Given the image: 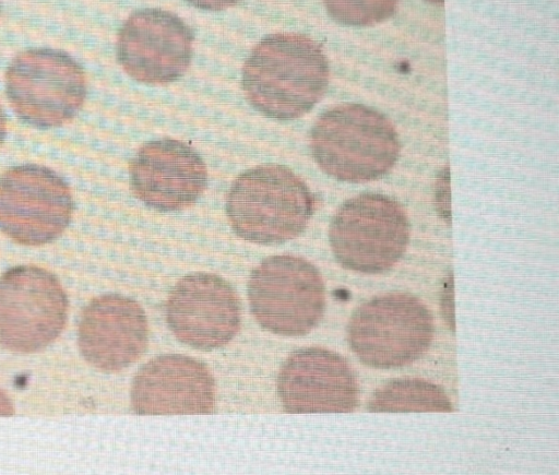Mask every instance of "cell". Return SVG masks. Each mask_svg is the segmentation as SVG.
Returning a JSON list of instances; mask_svg holds the SVG:
<instances>
[{"label":"cell","instance_id":"14","mask_svg":"<svg viewBox=\"0 0 559 475\" xmlns=\"http://www.w3.org/2000/svg\"><path fill=\"white\" fill-rule=\"evenodd\" d=\"M148 324L141 305L130 297L108 294L83 309L78 344L84 359L104 372L121 371L145 352Z\"/></svg>","mask_w":559,"mask_h":475},{"label":"cell","instance_id":"2","mask_svg":"<svg viewBox=\"0 0 559 475\" xmlns=\"http://www.w3.org/2000/svg\"><path fill=\"white\" fill-rule=\"evenodd\" d=\"M310 150L325 174L358 183L386 175L400 156L401 142L391 120L380 111L360 104H342L317 119Z\"/></svg>","mask_w":559,"mask_h":475},{"label":"cell","instance_id":"3","mask_svg":"<svg viewBox=\"0 0 559 475\" xmlns=\"http://www.w3.org/2000/svg\"><path fill=\"white\" fill-rule=\"evenodd\" d=\"M314 211L306 182L283 165H260L240 174L226 199V215L240 238L280 245L299 236Z\"/></svg>","mask_w":559,"mask_h":475},{"label":"cell","instance_id":"17","mask_svg":"<svg viewBox=\"0 0 559 475\" xmlns=\"http://www.w3.org/2000/svg\"><path fill=\"white\" fill-rule=\"evenodd\" d=\"M330 16L347 26H371L389 19L399 0H323Z\"/></svg>","mask_w":559,"mask_h":475},{"label":"cell","instance_id":"20","mask_svg":"<svg viewBox=\"0 0 559 475\" xmlns=\"http://www.w3.org/2000/svg\"><path fill=\"white\" fill-rule=\"evenodd\" d=\"M5 136H7V118H5V115L0 106V147L3 144Z\"/></svg>","mask_w":559,"mask_h":475},{"label":"cell","instance_id":"13","mask_svg":"<svg viewBox=\"0 0 559 475\" xmlns=\"http://www.w3.org/2000/svg\"><path fill=\"white\" fill-rule=\"evenodd\" d=\"M129 174L133 194L158 211L191 206L207 182L201 156L186 143L169 138L142 145L130 163Z\"/></svg>","mask_w":559,"mask_h":475},{"label":"cell","instance_id":"16","mask_svg":"<svg viewBox=\"0 0 559 475\" xmlns=\"http://www.w3.org/2000/svg\"><path fill=\"white\" fill-rule=\"evenodd\" d=\"M367 408L376 413L453 411L447 393L421 378H400L386 382L372 393Z\"/></svg>","mask_w":559,"mask_h":475},{"label":"cell","instance_id":"4","mask_svg":"<svg viewBox=\"0 0 559 475\" xmlns=\"http://www.w3.org/2000/svg\"><path fill=\"white\" fill-rule=\"evenodd\" d=\"M435 334L431 311L416 296L390 292L358 306L347 325L348 344L366 366L394 369L419 359Z\"/></svg>","mask_w":559,"mask_h":475},{"label":"cell","instance_id":"10","mask_svg":"<svg viewBox=\"0 0 559 475\" xmlns=\"http://www.w3.org/2000/svg\"><path fill=\"white\" fill-rule=\"evenodd\" d=\"M167 324L181 343L213 351L229 343L240 328V300L233 286L212 273H192L169 292Z\"/></svg>","mask_w":559,"mask_h":475},{"label":"cell","instance_id":"6","mask_svg":"<svg viewBox=\"0 0 559 475\" xmlns=\"http://www.w3.org/2000/svg\"><path fill=\"white\" fill-rule=\"evenodd\" d=\"M5 92L24 123L51 129L78 115L86 96V76L63 51L29 49L11 61L5 72Z\"/></svg>","mask_w":559,"mask_h":475},{"label":"cell","instance_id":"12","mask_svg":"<svg viewBox=\"0 0 559 475\" xmlns=\"http://www.w3.org/2000/svg\"><path fill=\"white\" fill-rule=\"evenodd\" d=\"M277 393L289 413H347L359 402L356 372L345 358L323 347L292 353L278 372Z\"/></svg>","mask_w":559,"mask_h":475},{"label":"cell","instance_id":"8","mask_svg":"<svg viewBox=\"0 0 559 475\" xmlns=\"http://www.w3.org/2000/svg\"><path fill=\"white\" fill-rule=\"evenodd\" d=\"M69 301L58 277L36 265H17L0 276V346L39 352L62 332Z\"/></svg>","mask_w":559,"mask_h":475},{"label":"cell","instance_id":"15","mask_svg":"<svg viewBox=\"0 0 559 475\" xmlns=\"http://www.w3.org/2000/svg\"><path fill=\"white\" fill-rule=\"evenodd\" d=\"M130 401L140 415L209 414L215 382L204 364L167 354L148 360L133 378Z\"/></svg>","mask_w":559,"mask_h":475},{"label":"cell","instance_id":"11","mask_svg":"<svg viewBox=\"0 0 559 475\" xmlns=\"http://www.w3.org/2000/svg\"><path fill=\"white\" fill-rule=\"evenodd\" d=\"M193 39L192 31L176 14L141 9L128 17L119 32L117 59L131 78L166 84L188 70Z\"/></svg>","mask_w":559,"mask_h":475},{"label":"cell","instance_id":"7","mask_svg":"<svg viewBox=\"0 0 559 475\" xmlns=\"http://www.w3.org/2000/svg\"><path fill=\"white\" fill-rule=\"evenodd\" d=\"M251 312L272 333L300 336L321 320L325 288L319 270L292 254L271 256L252 272L248 282Z\"/></svg>","mask_w":559,"mask_h":475},{"label":"cell","instance_id":"21","mask_svg":"<svg viewBox=\"0 0 559 475\" xmlns=\"http://www.w3.org/2000/svg\"><path fill=\"white\" fill-rule=\"evenodd\" d=\"M431 3H435V4H442L444 2V0H427Z\"/></svg>","mask_w":559,"mask_h":475},{"label":"cell","instance_id":"5","mask_svg":"<svg viewBox=\"0 0 559 475\" xmlns=\"http://www.w3.org/2000/svg\"><path fill=\"white\" fill-rule=\"evenodd\" d=\"M411 236L408 217L393 199L361 193L345 201L329 227L331 249L346 270L379 274L405 253Z\"/></svg>","mask_w":559,"mask_h":475},{"label":"cell","instance_id":"9","mask_svg":"<svg viewBox=\"0 0 559 475\" xmlns=\"http://www.w3.org/2000/svg\"><path fill=\"white\" fill-rule=\"evenodd\" d=\"M72 212L70 187L55 170L24 164L0 175V229L14 242L43 246L56 240Z\"/></svg>","mask_w":559,"mask_h":475},{"label":"cell","instance_id":"19","mask_svg":"<svg viewBox=\"0 0 559 475\" xmlns=\"http://www.w3.org/2000/svg\"><path fill=\"white\" fill-rule=\"evenodd\" d=\"M14 413L11 400L0 388V416H10Z\"/></svg>","mask_w":559,"mask_h":475},{"label":"cell","instance_id":"1","mask_svg":"<svg viewBox=\"0 0 559 475\" xmlns=\"http://www.w3.org/2000/svg\"><path fill=\"white\" fill-rule=\"evenodd\" d=\"M329 83V63L322 47L301 34L265 36L242 69V88L262 115L296 119L322 98Z\"/></svg>","mask_w":559,"mask_h":475},{"label":"cell","instance_id":"18","mask_svg":"<svg viewBox=\"0 0 559 475\" xmlns=\"http://www.w3.org/2000/svg\"><path fill=\"white\" fill-rule=\"evenodd\" d=\"M192 5L203 10H223L235 5L240 0H187Z\"/></svg>","mask_w":559,"mask_h":475}]
</instances>
